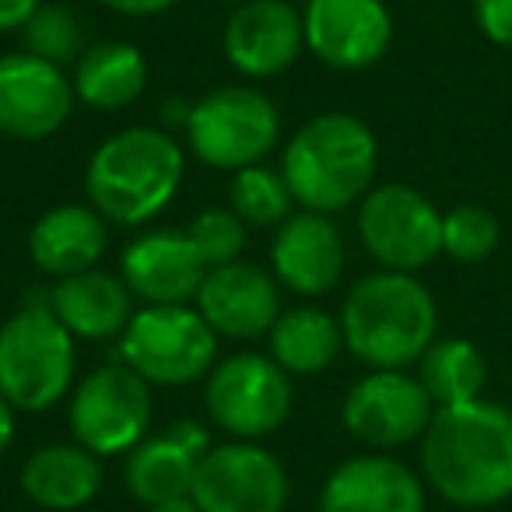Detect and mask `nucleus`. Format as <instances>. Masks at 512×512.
Returning a JSON list of instances; mask_svg holds the SVG:
<instances>
[{
	"instance_id": "obj_1",
	"label": "nucleus",
	"mask_w": 512,
	"mask_h": 512,
	"mask_svg": "<svg viewBox=\"0 0 512 512\" xmlns=\"http://www.w3.org/2000/svg\"><path fill=\"white\" fill-rule=\"evenodd\" d=\"M421 477L460 509H491L512 498V411L481 397L435 407L421 435Z\"/></svg>"
},
{
	"instance_id": "obj_2",
	"label": "nucleus",
	"mask_w": 512,
	"mask_h": 512,
	"mask_svg": "<svg viewBox=\"0 0 512 512\" xmlns=\"http://www.w3.org/2000/svg\"><path fill=\"white\" fill-rule=\"evenodd\" d=\"M186 151L162 127H123L92 151L85 197L109 225L144 228L176 200Z\"/></svg>"
},
{
	"instance_id": "obj_3",
	"label": "nucleus",
	"mask_w": 512,
	"mask_h": 512,
	"mask_svg": "<svg viewBox=\"0 0 512 512\" xmlns=\"http://www.w3.org/2000/svg\"><path fill=\"white\" fill-rule=\"evenodd\" d=\"M278 169L302 211L334 218L376 186L379 141L358 116L320 113L288 137Z\"/></svg>"
},
{
	"instance_id": "obj_4",
	"label": "nucleus",
	"mask_w": 512,
	"mask_h": 512,
	"mask_svg": "<svg viewBox=\"0 0 512 512\" xmlns=\"http://www.w3.org/2000/svg\"><path fill=\"white\" fill-rule=\"evenodd\" d=\"M344 348L369 369H411L439 337V306L418 274L376 271L341 302Z\"/></svg>"
},
{
	"instance_id": "obj_5",
	"label": "nucleus",
	"mask_w": 512,
	"mask_h": 512,
	"mask_svg": "<svg viewBox=\"0 0 512 512\" xmlns=\"http://www.w3.org/2000/svg\"><path fill=\"white\" fill-rule=\"evenodd\" d=\"M78 383V341L57 320L50 299L25 302L0 323V393L15 411L43 414Z\"/></svg>"
},
{
	"instance_id": "obj_6",
	"label": "nucleus",
	"mask_w": 512,
	"mask_h": 512,
	"mask_svg": "<svg viewBox=\"0 0 512 512\" xmlns=\"http://www.w3.org/2000/svg\"><path fill=\"white\" fill-rule=\"evenodd\" d=\"M183 144L197 162L218 172L249 169L267 162V155H274L281 144V109L260 88H211L186 113Z\"/></svg>"
},
{
	"instance_id": "obj_7",
	"label": "nucleus",
	"mask_w": 512,
	"mask_h": 512,
	"mask_svg": "<svg viewBox=\"0 0 512 512\" xmlns=\"http://www.w3.org/2000/svg\"><path fill=\"white\" fill-rule=\"evenodd\" d=\"M116 348L120 362L151 386H193L218 365L221 337L197 306H141Z\"/></svg>"
},
{
	"instance_id": "obj_8",
	"label": "nucleus",
	"mask_w": 512,
	"mask_h": 512,
	"mask_svg": "<svg viewBox=\"0 0 512 512\" xmlns=\"http://www.w3.org/2000/svg\"><path fill=\"white\" fill-rule=\"evenodd\" d=\"M151 418H155L151 383L123 362L85 372L67 397L71 439L102 460L127 456L137 442L148 439Z\"/></svg>"
},
{
	"instance_id": "obj_9",
	"label": "nucleus",
	"mask_w": 512,
	"mask_h": 512,
	"mask_svg": "<svg viewBox=\"0 0 512 512\" xmlns=\"http://www.w3.org/2000/svg\"><path fill=\"white\" fill-rule=\"evenodd\" d=\"M295 404L292 376L260 351L218 358L204 379V411L228 439L260 442L288 421Z\"/></svg>"
},
{
	"instance_id": "obj_10",
	"label": "nucleus",
	"mask_w": 512,
	"mask_h": 512,
	"mask_svg": "<svg viewBox=\"0 0 512 512\" xmlns=\"http://www.w3.org/2000/svg\"><path fill=\"white\" fill-rule=\"evenodd\" d=\"M355 228L379 271L418 274L442 256V211L407 183L372 186L358 204Z\"/></svg>"
},
{
	"instance_id": "obj_11",
	"label": "nucleus",
	"mask_w": 512,
	"mask_h": 512,
	"mask_svg": "<svg viewBox=\"0 0 512 512\" xmlns=\"http://www.w3.org/2000/svg\"><path fill=\"white\" fill-rule=\"evenodd\" d=\"M435 418V404L421 379L407 369H369L341 404V421L351 439L372 453L421 442Z\"/></svg>"
},
{
	"instance_id": "obj_12",
	"label": "nucleus",
	"mask_w": 512,
	"mask_h": 512,
	"mask_svg": "<svg viewBox=\"0 0 512 512\" xmlns=\"http://www.w3.org/2000/svg\"><path fill=\"white\" fill-rule=\"evenodd\" d=\"M288 495L292 481L285 463L260 442H214L193 477L200 512H285Z\"/></svg>"
},
{
	"instance_id": "obj_13",
	"label": "nucleus",
	"mask_w": 512,
	"mask_h": 512,
	"mask_svg": "<svg viewBox=\"0 0 512 512\" xmlns=\"http://www.w3.org/2000/svg\"><path fill=\"white\" fill-rule=\"evenodd\" d=\"M74 85L64 67L39 60L25 50L0 53V137L39 144L67 127Z\"/></svg>"
},
{
	"instance_id": "obj_14",
	"label": "nucleus",
	"mask_w": 512,
	"mask_h": 512,
	"mask_svg": "<svg viewBox=\"0 0 512 512\" xmlns=\"http://www.w3.org/2000/svg\"><path fill=\"white\" fill-rule=\"evenodd\" d=\"M306 50L330 71L376 67L393 46V15L383 0H306Z\"/></svg>"
},
{
	"instance_id": "obj_15",
	"label": "nucleus",
	"mask_w": 512,
	"mask_h": 512,
	"mask_svg": "<svg viewBox=\"0 0 512 512\" xmlns=\"http://www.w3.org/2000/svg\"><path fill=\"white\" fill-rule=\"evenodd\" d=\"M221 53L246 81H271L292 71L306 53L302 8H295L292 0L239 4L221 32Z\"/></svg>"
},
{
	"instance_id": "obj_16",
	"label": "nucleus",
	"mask_w": 512,
	"mask_h": 512,
	"mask_svg": "<svg viewBox=\"0 0 512 512\" xmlns=\"http://www.w3.org/2000/svg\"><path fill=\"white\" fill-rule=\"evenodd\" d=\"M207 264L186 228H148L120 256V278L144 306H193Z\"/></svg>"
},
{
	"instance_id": "obj_17",
	"label": "nucleus",
	"mask_w": 512,
	"mask_h": 512,
	"mask_svg": "<svg viewBox=\"0 0 512 512\" xmlns=\"http://www.w3.org/2000/svg\"><path fill=\"white\" fill-rule=\"evenodd\" d=\"M348 249L330 214L299 211L274 228L271 274L299 299H323L344 278Z\"/></svg>"
},
{
	"instance_id": "obj_18",
	"label": "nucleus",
	"mask_w": 512,
	"mask_h": 512,
	"mask_svg": "<svg viewBox=\"0 0 512 512\" xmlns=\"http://www.w3.org/2000/svg\"><path fill=\"white\" fill-rule=\"evenodd\" d=\"M197 313L211 323V330L225 341H256L267 337L285 309H281V285L271 271L256 264L211 267L197 292Z\"/></svg>"
},
{
	"instance_id": "obj_19",
	"label": "nucleus",
	"mask_w": 512,
	"mask_h": 512,
	"mask_svg": "<svg viewBox=\"0 0 512 512\" xmlns=\"http://www.w3.org/2000/svg\"><path fill=\"white\" fill-rule=\"evenodd\" d=\"M425 477L390 453H358L337 463L316 498V512H425Z\"/></svg>"
},
{
	"instance_id": "obj_20",
	"label": "nucleus",
	"mask_w": 512,
	"mask_h": 512,
	"mask_svg": "<svg viewBox=\"0 0 512 512\" xmlns=\"http://www.w3.org/2000/svg\"><path fill=\"white\" fill-rule=\"evenodd\" d=\"M211 446V432L200 421H176L169 432L137 442L123 456V484L130 498H137L148 509V505L193 495L200 456Z\"/></svg>"
},
{
	"instance_id": "obj_21",
	"label": "nucleus",
	"mask_w": 512,
	"mask_h": 512,
	"mask_svg": "<svg viewBox=\"0 0 512 512\" xmlns=\"http://www.w3.org/2000/svg\"><path fill=\"white\" fill-rule=\"evenodd\" d=\"M25 246L39 274L64 281L102 264L109 253V221L92 204H57L39 214Z\"/></svg>"
},
{
	"instance_id": "obj_22",
	"label": "nucleus",
	"mask_w": 512,
	"mask_h": 512,
	"mask_svg": "<svg viewBox=\"0 0 512 512\" xmlns=\"http://www.w3.org/2000/svg\"><path fill=\"white\" fill-rule=\"evenodd\" d=\"M46 299H50V309L57 313V320L71 330L74 341L88 344L120 341V334L137 313V299L127 288V281L113 271H102V267L53 281Z\"/></svg>"
},
{
	"instance_id": "obj_23",
	"label": "nucleus",
	"mask_w": 512,
	"mask_h": 512,
	"mask_svg": "<svg viewBox=\"0 0 512 512\" xmlns=\"http://www.w3.org/2000/svg\"><path fill=\"white\" fill-rule=\"evenodd\" d=\"M102 456L78 442H46L22 463V495L43 512H74L102 491Z\"/></svg>"
},
{
	"instance_id": "obj_24",
	"label": "nucleus",
	"mask_w": 512,
	"mask_h": 512,
	"mask_svg": "<svg viewBox=\"0 0 512 512\" xmlns=\"http://www.w3.org/2000/svg\"><path fill=\"white\" fill-rule=\"evenodd\" d=\"M74 99L95 113H120L134 106L148 88V60L134 43L106 39L92 43L71 67Z\"/></svg>"
},
{
	"instance_id": "obj_25",
	"label": "nucleus",
	"mask_w": 512,
	"mask_h": 512,
	"mask_svg": "<svg viewBox=\"0 0 512 512\" xmlns=\"http://www.w3.org/2000/svg\"><path fill=\"white\" fill-rule=\"evenodd\" d=\"M267 341V355L288 376H320L344 351L341 320L320 306H295L274 320Z\"/></svg>"
},
{
	"instance_id": "obj_26",
	"label": "nucleus",
	"mask_w": 512,
	"mask_h": 512,
	"mask_svg": "<svg viewBox=\"0 0 512 512\" xmlns=\"http://www.w3.org/2000/svg\"><path fill=\"white\" fill-rule=\"evenodd\" d=\"M414 376L421 379L435 407L470 404L488 390V358L467 337H435Z\"/></svg>"
},
{
	"instance_id": "obj_27",
	"label": "nucleus",
	"mask_w": 512,
	"mask_h": 512,
	"mask_svg": "<svg viewBox=\"0 0 512 512\" xmlns=\"http://www.w3.org/2000/svg\"><path fill=\"white\" fill-rule=\"evenodd\" d=\"M228 207L249 228H278L285 218H292L295 197L288 190L281 169H271V165L260 162V165H249V169L232 172Z\"/></svg>"
},
{
	"instance_id": "obj_28",
	"label": "nucleus",
	"mask_w": 512,
	"mask_h": 512,
	"mask_svg": "<svg viewBox=\"0 0 512 512\" xmlns=\"http://www.w3.org/2000/svg\"><path fill=\"white\" fill-rule=\"evenodd\" d=\"M18 36H22L25 53L50 60V64L64 67V71H71L81 60V53L88 50L85 22L64 4H39L36 15L25 22V29Z\"/></svg>"
},
{
	"instance_id": "obj_29",
	"label": "nucleus",
	"mask_w": 512,
	"mask_h": 512,
	"mask_svg": "<svg viewBox=\"0 0 512 512\" xmlns=\"http://www.w3.org/2000/svg\"><path fill=\"white\" fill-rule=\"evenodd\" d=\"M502 225L481 204H456L442 214V253L456 264H484L498 249Z\"/></svg>"
},
{
	"instance_id": "obj_30",
	"label": "nucleus",
	"mask_w": 512,
	"mask_h": 512,
	"mask_svg": "<svg viewBox=\"0 0 512 512\" xmlns=\"http://www.w3.org/2000/svg\"><path fill=\"white\" fill-rule=\"evenodd\" d=\"M186 235L197 246L200 260L211 267L239 264L249 246V225L232 211V207H207L186 225Z\"/></svg>"
},
{
	"instance_id": "obj_31",
	"label": "nucleus",
	"mask_w": 512,
	"mask_h": 512,
	"mask_svg": "<svg viewBox=\"0 0 512 512\" xmlns=\"http://www.w3.org/2000/svg\"><path fill=\"white\" fill-rule=\"evenodd\" d=\"M474 22L488 43L512 50V0H470Z\"/></svg>"
},
{
	"instance_id": "obj_32",
	"label": "nucleus",
	"mask_w": 512,
	"mask_h": 512,
	"mask_svg": "<svg viewBox=\"0 0 512 512\" xmlns=\"http://www.w3.org/2000/svg\"><path fill=\"white\" fill-rule=\"evenodd\" d=\"M102 8L113 11V15H123V18H155V15H165L179 4V0H99Z\"/></svg>"
},
{
	"instance_id": "obj_33",
	"label": "nucleus",
	"mask_w": 512,
	"mask_h": 512,
	"mask_svg": "<svg viewBox=\"0 0 512 512\" xmlns=\"http://www.w3.org/2000/svg\"><path fill=\"white\" fill-rule=\"evenodd\" d=\"M43 0H0V36L4 32H22L25 22L36 15Z\"/></svg>"
},
{
	"instance_id": "obj_34",
	"label": "nucleus",
	"mask_w": 512,
	"mask_h": 512,
	"mask_svg": "<svg viewBox=\"0 0 512 512\" xmlns=\"http://www.w3.org/2000/svg\"><path fill=\"white\" fill-rule=\"evenodd\" d=\"M15 435H18V411L11 407V400L0 393V456L15 446Z\"/></svg>"
},
{
	"instance_id": "obj_35",
	"label": "nucleus",
	"mask_w": 512,
	"mask_h": 512,
	"mask_svg": "<svg viewBox=\"0 0 512 512\" xmlns=\"http://www.w3.org/2000/svg\"><path fill=\"white\" fill-rule=\"evenodd\" d=\"M148 512H200V505L193 502V495H186V498H172V502L148 505Z\"/></svg>"
},
{
	"instance_id": "obj_36",
	"label": "nucleus",
	"mask_w": 512,
	"mask_h": 512,
	"mask_svg": "<svg viewBox=\"0 0 512 512\" xmlns=\"http://www.w3.org/2000/svg\"><path fill=\"white\" fill-rule=\"evenodd\" d=\"M221 4H232V8H239V4H249V0H221Z\"/></svg>"
},
{
	"instance_id": "obj_37",
	"label": "nucleus",
	"mask_w": 512,
	"mask_h": 512,
	"mask_svg": "<svg viewBox=\"0 0 512 512\" xmlns=\"http://www.w3.org/2000/svg\"><path fill=\"white\" fill-rule=\"evenodd\" d=\"M463 512H488V509H463Z\"/></svg>"
}]
</instances>
